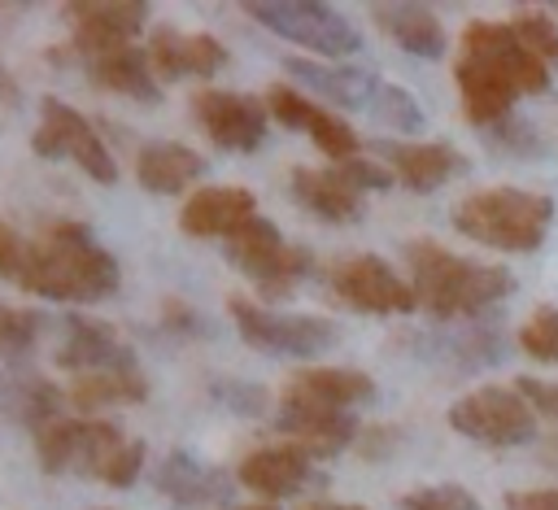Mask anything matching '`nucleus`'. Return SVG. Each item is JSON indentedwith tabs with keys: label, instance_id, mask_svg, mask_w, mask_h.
<instances>
[{
	"label": "nucleus",
	"instance_id": "f257e3e1",
	"mask_svg": "<svg viewBox=\"0 0 558 510\" xmlns=\"http://www.w3.org/2000/svg\"><path fill=\"white\" fill-rule=\"evenodd\" d=\"M13 283L31 296H44V301L96 305L122 288V266L92 235V227L61 218V222H48L35 240H26V253H22Z\"/></svg>",
	"mask_w": 558,
	"mask_h": 510
},
{
	"label": "nucleus",
	"instance_id": "f03ea898",
	"mask_svg": "<svg viewBox=\"0 0 558 510\" xmlns=\"http://www.w3.org/2000/svg\"><path fill=\"white\" fill-rule=\"evenodd\" d=\"M405 266H410V288L418 309L440 323H453V318L471 323L514 292V275L506 266L458 257L436 240H410Z\"/></svg>",
	"mask_w": 558,
	"mask_h": 510
},
{
	"label": "nucleus",
	"instance_id": "7ed1b4c3",
	"mask_svg": "<svg viewBox=\"0 0 558 510\" xmlns=\"http://www.w3.org/2000/svg\"><path fill=\"white\" fill-rule=\"evenodd\" d=\"M35 458L48 475H87L109 488H131L144 471V440L126 436L105 418H65L57 414L35 432Z\"/></svg>",
	"mask_w": 558,
	"mask_h": 510
},
{
	"label": "nucleus",
	"instance_id": "20e7f679",
	"mask_svg": "<svg viewBox=\"0 0 558 510\" xmlns=\"http://www.w3.org/2000/svg\"><path fill=\"white\" fill-rule=\"evenodd\" d=\"M554 214H558V205L545 192L480 187L453 205L449 222L471 244H484L497 253H536L554 227Z\"/></svg>",
	"mask_w": 558,
	"mask_h": 510
},
{
	"label": "nucleus",
	"instance_id": "39448f33",
	"mask_svg": "<svg viewBox=\"0 0 558 510\" xmlns=\"http://www.w3.org/2000/svg\"><path fill=\"white\" fill-rule=\"evenodd\" d=\"M227 262L235 270H244L257 283V296L270 301H288L296 292V283L305 275H314V257L301 244H288L279 235V227L262 214H253L235 235H227Z\"/></svg>",
	"mask_w": 558,
	"mask_h": 510
},
{
	"label": "nucleus",
	"instance_id": "423d86ee",
	"mask_svg": "<svg viewBox=\"0 0 558 510\" xmlns=\"http://www.w3.org/2000/svg\"><path fill=\"white\" fill-rule=\"evenodd\" d=\"M240 9L279 39L310 48L318 61H344L362 48V31L323 0H244Z\"/></svg>",
	"mask_w": 558,
	"mask_h": 510
},
{
	"label": "nucleus",
	"instance_id": "0eeeda50",
	"mask_svg": "<svg viewBox=\"0 0 558 510\" xmlns=\"http://www.w3.org/2000/svg\"><path fill=\"white\" fill-rule=\"evenodd\" d=\"M227 314L240 331V340L266 357H323L340 344V327L323 314H283L248 296H231Z\"/></svg>",
	"mask_w": 558,
	"mask_h": 510
},
{
	"label": "nucleus",
	"instance_id": "6e6552de",
	"mask_svg": "<svg viewBox=\"0 0 558 510\" xmlns=\"http://www.w3.org/2000/svg\"><path fill=\"white\" fill-rule=\"evenodd\" d=\"M31 148L44 161H74L96 183H118V157L109 153L105 135L61 96H39V126L31 131Z\"/></svg>",
	"mask_w": 558,
	"mask_h": 510
},
{
	"label": "nucleus",
	"instance_id": "1a4fd4ad",
	"mask_svg": "<svg viewBox=\"0 0 558 510\" xmlns=\"http://www.w3.org/2000/svg\"><path fill=\"white\" fill-rule=\"evenodd\" d=\"M449 427L475 445H488V449H514V445H532L541 423H536V410L523 401V392L510 384H484L466 397H458L449 405Z\"/></svg>",
	"mask_w": 558,
	"mask_h": 510
},
{
	"label": "nucleus",
	"instance_id": "9d476101",
	"mask_svg": "<svg viewBox=\"0 0 558 510\" xmlns=\"http://www.w3.org/2000/svg\"><path fill=\"white\" fill-rule=\"evenodd\" d=\"M327 288H331V296L340 305H349L357 314H375V318L418 309L410 279H401L375 253H344V257H336L327 266Z\"/></svg>",
	"mask_w": 558,
	"mask_h": 510
},
{
	"label": "nucleus",
	"instance_id": "9b49d317",
	"mask_svg": "<svg viewBox=\"0 0 558 510\" xmlns=\"http://www.w3.org/2000/svg\"><path fill=\"white\" fill-rule=\"evenodd\" d=\"M192 118L209 135V144L227 148V153H257L270 131L266 100H257L248 92H227V87L192 92Z\"/></svg>",
	"mask_w": 558,
	"mask_h": 510
},
{
	"label": "nucleus",
	"instance_id": "f8f14e48",
	"mask_svg": "<svg viewBox=\"0 0 558 510\" xmlns=\"http://www.w3.org/2000/svg\"><path fill=\"white\" fill-rule=\"evenodd\" d=\"M65 17L74 22L70 48L87 65L105 52L135 48V39L148 22V4L144 0H74V4H65Z\"/></svg>",
	"mask_w": 558,
	"mask_h": 510
},
{
	"label": "nucleus",
	"instance_id": "ddd939ff",
	"mask_svg": "<svg viewBox=\"0 0 558 510\" xmlns=\"http://www.w3.org/2000/svg\"><path fill=\"white\" fill-rule=\"evenodd\" d=\"M462 57H475L484 61L488 70H497L501 78H510L519 87V96H541L549 92V70L545 61L514 35L510 22H488V17H475L462 26Z\"/></svg>",
	"mask_w": 558,
	"mask_h": 510
},
{
	"label": "nucleus",
	"instance_id": "4468645a",
	"mask_svg": "<svg viewBox=\"0 0 558 510\" xmlns=\"http://www.w3.org/2000/svg\"><path fill=\"white\" fill-rule=\"evenodd\" d=\"M57 366L74 371V375H96V371H122V366H140L131 340L92 314H65L61 323V340H57Z\"/></svg>",
	"mask_w": 558,
	"mask_h": 510
},
{
	"label": "nucleus",
	"instance_id": "2eb2a0df",
	"mask_svg": "<svg viewBox=\"0 0 558 510\" xmlns=\"http://www.w3.org/2000/svg\"><path fill=\"white\" fill-rule=\"evenodd\" d=\"M148 65L157 74V83H174V78H214L227 65V48L222 39H214L209 31H179L170 22L148 31Z\"/></svg>",
	"mask_w": 558,
	"mask_h": 510
},
{
	"label": "nucleus",
	"instance_id": "dca6fc26",
	"mask_svg": "<svg viewBox=\"0 0 558 510\" xmlns=\"http://www.w3.org/2000/svg\"><path fill=\"white\" fill-rule=\"evenodd\" d=\"M371 148L397 174V183L410 187V192H436L449 179L471 170V161L445 139H379Z\"/></svg>",
	"mask_w": 558,
	"mask_h": 510
},
{
	"label": "nucleus",
	"instance_id": "f3484780",
	"mask_svg": "<svg viewBox=\"0 0 558 510\" xmlns=\"http://www.w3.org/2000/svg\"><path fill=\"white\" fill-rule=\"evenodd\" d=\"M275 427L283 432L288 445L305 449L310 458H336L357 436V418L349 410H327V405H310V401H292V397H279Z\"/></svg>",
	"mask_w": 558,
	"mask_h": 510
},
{
	"label": "nucleus",
	"instance_id": "a211bd4d",
	"mask_svg": "<svg viewBox=\"0 0 558 510\" xmlns=\"http://www.w3.org/2000/svg\"><path fill=\"white\" fill-rule=\"evenodd\" d=\"M310 471H314V458H310L305 449L279 440V445H262V449L244 453L240 466H235V479H240L248 493H257V497H266V501L275 506L279 497L301 493V488L310 484Z\"/></svg>",
	"mask_w": 558,
	"mask_h": 510
},
{
	"label": "nucleus",
	"instance_id": "6ab92c4d",
	"mask_svg": "<svg viewBox=\"0 0 558 510\" xmlns=\"http://www.w3.org/2000/svg\"><path fill=\"white\" fill-rule=\"evenodd\" d=\"M257 214V196L248 187H235V183H209V187H196L183 209H179V227L196 240H209V235H235L248 218Z\"/></svg>",
	"mask_w": 558,
	"mask_h": 510
},
{
	"label": "nucleus",
	"instance_id": "aec40b11",
	"mask_svg": "<svg viewBox=\"0 0 558 510\" xmlns=\"http://www.w3.org/2000/svg\"><path fill=\"white\" fill-rule=\"evenodd\" d=\"M453 83H458V100H462V118L480 131H493L497 122L510 118L514 100H519V87L510 78H501L497 70H488L484 61L475 57H462L453 61Z\"/></svg>",
	"mask_w": 558,
	"mask_h": 510
},
{
	"label": "nucleus",
	"instance_id": "412c9836",
	"mask_svg": "<svg viewBox=\"0 0 558 510\" xmlns=\"http://www.w3.org/2000/svg\"><path fill=\"white\" fill-rule=\"evenodd\" d=\"M153 479L170 506H214V501L231 497V475L222 466L196 458L192 449H170Z\"/></svg>",
	"mask_w": 558,
	"mask_h": 510
},
{
	"label": "nucleus",
	"instance_id": "4be33fe9",
	"mask_svg": "<svg viewBox=\"0 0 558 510\" xmlns=\"http://www.w3.org/2000/svg\"><path fill=\"white\" fill-rule=\"evenodd\" d=\"M288 74H296L314 96H323L336 109H371L375 92H379V74L362 70V65H344V61H318V57H288L283 61Z\"/></svg>",
	"mask_w": 558,
	"mask_h": 510
},
{
	"label": "nucleus",
	"instance_id": "5701e85b",
	"mask_svg": "<svg viewBox=\"0 0 558 510\" xmlns=\"http://www.w3.org/2000/svg\"><path fill=\"white\" fill-rule=\"evenodd\" d=\"M288 187H292V201H296L305 214L323 218V222H357L362 209H366V205H362V192H357L349 179H340L336 166H331V170L292 166Z\"/></svg>",
	"mask_w": 558,
	"mask_h": 510
},
{
	"label": "nucleus",
	"instance_id": "b1692460",
	"mask_svg": "<svg viewBox=\"0 0 558 510\" xmlns=\"http://www.w3.org/2000/svg\"><path fill=\"white\" fill-rule=\"evenodd\" d=\"M283 397L327 405V410H353L375 397V379L353 366H301V371H292Z\"/></svg>",
	"mask_w": 558,
	"mask_h": 510
},
{
	"label": "nucleus",
	"instance_id": "393cba45",
	"mask_svg": "<svg viewBox=\"0 0 558 510\" xmlns=\"http://www.w3.org/2000/svg\"><path fill=\"white\" fill-rule=\"evenodd\" d=\"M371 22L410 57L436 61L449 48L445 26H440V17L427 4H371Z\"/></svg>",
	"mask_w": 558,
	"mask_h": 510
},
{
	"label": "nucleus",
	"instance_id": "a878e982",
	"mask_svg": "<svg viewBox=\"0 0 558 510\" xmlns=\"http://www.w3.org/2000/svg\"><path fill=\"white\" fill-rule=\"evenodd\" d=\"M205 174V157L179 139H148L135 153V179L140 187L157 192V196H174L187 183H196Z\"/></svg>",
	"mask_w": 558,
	"mask_h": 510
},
{
	"label": "nucleus",
	"instance_id": "bb28decb",
	"mask_svg": "<svg viewBox=\"0 0 558 510\" xmlns=\"http://www.w3.org/2000/svg\"><path fill=\"white\" fill-rule=\"evenodd\" d=\"M87 78L113 96H126V100H140V105H157L161 100V83L148 65V52L135 44V48H118V52H105L96 61L83 65Z\"/></svg>",
	"mask_w": 558,
	"mask_h": 510
},
{
	"label": "nucleus",
	"instance_id": "cd10ccee",
	"mask_svg": "<svg viewBox=\"0 0 558 510\" xmlns=\"http://www.w3.org/2000/svg\"><path fill=\"white\" fill-rule=\"evenodd\" d=\"M140 401H148V375L140 366L96 371V375L70 379V405H78L83 414H100L113 405H140Z\"/></svg>",
	"mask_w": 558,
	"mask_h": 510
},
{
	"label": "nucleus",
	"instance_id": "c85d7f7f",
	"mask_svg": "<svg viewBox=\"0 0 558 510\" xmlns=\"http://www.w3.org/2000/svg\"><path fill=\"white\" fill-rule=\"evenodd\" d=\"M61 410V388L44 375H0V418L31 427V436Z\"/></svg>",
	"mask_w": 558,
	"mask_h": 510
},
{
	"label": "nucleus",
	"instance_id": "c756f323",
	"mask_svg": "<svg viewBox=\"0 0 558 510\" xmlns=\"http://www.w3.org/2000/svg\"><path fill=\"white\" fill-rule=\"evenodd\" d=\"M375 122H384L388 131H397V135H418L423 126H427V113H423V105L405 92V87H397V83H379V92H375V100H371V109H366Z\"/></svg>",
	"mask_w": 558,
	"mask_h": 510
},
{
	"label": "nucleus",
	"instance_id": "7c9ffc66",
	"mask_svg": "<svg viewBox=\"0 0 558 510\" xmlns=\"http://www.w3.org/2000/svg\"><path fill=\"white\" fill-rule=\"evenodd\" d=\"M305 135H310L314 148L327 153L336 166L362 157V139H357V131H353L344 118H336L331 109H323V105H314V113H310V122H305Z\"/></svg>",
	"mask_w": 558,
	"mask_h": 510
},
{
	"label": "nucleus",
	"instance_id": "2f4dec72",
	"mask_svg": "<svg viewBox=\"0 0 558 510\" xmlns=\"http://www.w3.org/2000/svg\"><path fill=\"white\" fill-rule=\"evenodd\" d=\"M44 314L39 309H26V305H4L0 301V357L17 362L44 331Z\"/></svg>",
	"mask_w": 558,
	"mask_h": 510
},
{
	"label": "nucleus",
	"instance_id": "473e14b6",
	"mask_svg": "<svg viewBox=\"0 0 558 510\" xmlns=\"http://www.w3.org/2000/svg\"><path fill=\"white\" fill-rule=\"evenodd\" d=\"M510 26H514V35H519V39H523V44H527L545 65H549V61L558 65V22H554L545 9L523 4V9L514 13V22H510Z\"/></svg>",
	"mask_w": 558,
	"mask_h": 510
},
{
	"label": "nucleus",
	"instance_id": "72a5a7b5",
	"mask_svg": "<svg viewBox=\"0 0 558 510\" xmlns=\"http://www.w3.org/2000/svg\"><path fill=\"white\" fill-rule=\"evenodd\" d=\"M397 510H484L480 497L462 484H423L397 497Z\"/></svg>",
	"mask_w": 558,
	"mask_h": 510
},
{
	"label": "nucleus",
	"instance_id": "f704fd0d",
	"mask_svg": "<svg viewBox=\"0 0 558 510\" xmlns=\"http://www.w3.org/2000/svg\"><path fill=\"white\" fill-rule=\"evenodd\" d=\"M519 349L536 362H558V305H541L519 327Z\"/></svg>",
	"mask_w": 558,
	"mask_h": 510
},
{
	"label": "nucleus",
	"instance_id": "c9c22d12",
	"mask_svg": "<svg viewBox=\"0 0 558 510\" xmlns=\"http://www.w3.org/2000/svg\"><path fill=\"white\" fill-rule=\"evenodd\" d=\"M262 100H266V113H270L279 126H288V131H305V122H310V113H314V100L301 96V92L288 87V83H270Z\"/></svg>",
	"mask_w": 558,
	"mask_h": 510
},
{
	"label": "nucleus",
	"instance_id": "e433bc0d",
	"mask_svg": "<svg viewBox=\"0 0 558 510\" xmlns=\"http://www.w3.org/2000/svg\"><path fill=\"white\" fill-rule=\"evenodd\" d=\"M209 397L218 405H227L231 414H244V418H257L266 410V388L262 384H244V379H214Z\"/></svg>",
	"mask_w": 558,
	"mask_h": 510
},
{
	"label": "nucleus",
	"instance_id": "4c0bfd02",
	"mask_svg": "<svg viewBox=\"0 0 558 510\" xmlns=\"http://www.w3.org/2000/svg\"><path fill=\"white\" fill-rule=\"evenodd\" d=\"M336 174H340V179H349L357 192H388V187L397 183V174H392L379 157H366V153H362V157H353V161H340V166H336Z\"/></svg>",
	"mask_w": 558,
	"mask_h": 510
},
{
	"label": "nucleus",
	"instance_id": "58836bf2",
	"mask_svg": "<svg viewBox=\"0 0 558 510\" xmlns=\"http://www.w3.org/2000/svg\"><path fill=\"white\" fill-rule=\"evenodd\" d=\"M488 135H493V144H497L501 153H519V157H536V153H541V144H536L532 126H527V122H519L514 113H510L506 122H497Z\"/></svg>",
	"mask_w": 558,
	"mask_h": 510
},
{
	"label": "nucleus",
	"instance_id": "ea45409f",
	"mask_svg": "<svg viewBox=\"0 0 558 510\" xmlns=\"http://www.w3.org/2000/svg\"><path fill=\"white\" fill-rule=\"evenodd\" d=\"M514 388L523 392V401L536 410V418H554L558 423V384H545V379H532V375H519Z\"/></svg>",
	"mask_w": 558,
	"mask_h": 510
},
{
	"label": "nucleus",
	"instance_id": "a19ab883",
	"mask_svg": "<svg viewBox=\"0 0 558 510\" xmlns=\"http://www.w3.org/2000/svg\"><path fill=\"white\" fill-rule=\"evenodd\" d=\"M161 323H166V331H179V336H205V318L187 301H166Z\"/></svg>",
	"mask_w": 558,
	"mask_h": 510
},
{
	"label": "nucleus",
	"instance_id": "79ce46f5",
	"mask_svg": "<svg viewBox=\"0 0 558 510\" xmlns=\"http://www.w3.org/2000/svg\"><path fill=\"white\" fill-rule=\"evenodd\" d=\"M506 510H558V488H523V493H506Z\"/></svg>",
	"mask_w": 558,
	"mask_h": 510
},
{
	"label": "nucleus",
	"instance_id": "37998d69",
	"mask_svg": "<svg viewBox=\"0 0 558 510\" xmlns=\"http://www.w3.org/2000/svg\"><path fill=\"white\" fill-rule=\"evenodd\" d=\"M22 253H26V240L9 227V222H0V275H17V266H22Z\"/></svg>",
	"mask_w": 558,
	"mask_h": 510
},
{
	"label": "nucleus",
	"instance_id": "c03bdc74",
	"mask_svg": "<svg viewBox=\"0 0 558 510\" xmlns=\"http://www.w3.org/2000/svg\"><path fill=\"white\" fill-rule=\"evenodd\" d=\"M0 100H4V105H13V100H17V87H13L9 70H4V61H0Z\"/></svg>",
	"mask_w": 558,
	"mask_h": 510
},
{
	"label": "nucleus",
	"instance_id": "a18cd8bd",
	"mask_svg": "<svg viewBox=\"0 0 558 510\" xmlns=\"http://www.w3.org/2000/svg\"><path fill=\"white\" fill-rule=\"evenodd\" d=\"M301 510H366V506H340V501H310Z\"/></svg>",
	"mask_w": 558,
	"mask_h": 510
},
{
	"label": "nucleus",
	"instance_id": "49530a36",
	"mask_svg": "<svg viewBox=\"0 0 558 510\" xmlns=\"http://www.w3.org/2000/svg\"><path fill=\"white\" fill-rule=\"evenodd\" d=\"M227 510H279V506H270V501H248V506H227Z\"/></svg>",
	"mask_w": 558,
	"mask_h": 510
},
{
	"label": "nucleus",
	"instance_id": "de8ad7c7",
	"mask_svg": "<svg viewBox=\"0 0 558 510\" xmlns=\"http://www.w3.org/2000/svg\"><path fill=\"white\" fill-rule=\"evenodd\" d=\"M545 9H554V13H558V4H545Z\"/></svg>",
	"mask_w": 558,
	"mask_h": 510
}]
</instances>
